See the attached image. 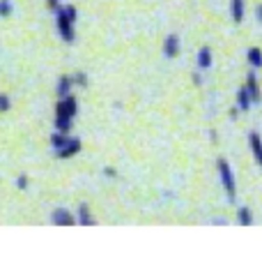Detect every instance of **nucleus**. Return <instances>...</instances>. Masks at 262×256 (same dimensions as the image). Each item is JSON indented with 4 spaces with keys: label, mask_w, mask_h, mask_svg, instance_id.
Returning a JSON list of instances; mask_svg holds the SVG:
<instances>
[{
    "label": "nucleus",
    "mask_w": 262,
    "mask_h": 256,
    "mask_svg": "<svg viewBox=\"0 0 262 256\" xmlns=\"http://www.w3.org/2000/svg\"><path fill=\"white\" fill-rule=\"evenodd\" d=\"M237 222H239V226H251L253 224V212L249 208H239L237 210Z\"/></svg>",
    "instance_id": "2eb2a0df"
},
{
    "label": "nucleus",
    "mask_w": 262,
    "mask_h": 256,
    "mask_svg": "<svg viewBox=\"0 0 262 256\" xmlns=\"http://www.w3.org/2000/svg\"><path fill=\"white\" fill-rule=\"evenodd\" d=\"M244 14H246V0H230V16L235 23L244 21Z\"/></svg>",
    "instance_id": "6e6552de"
},
{
    "label": "nucleus",
    "mask_w": 262,
    "mask_h": 256,
    "mask_svg": "<svg viewBox=\"0 0 262 256\" xmlns=\"http://www.w3.org/2000/svg\"><path fill=\"white\" fill-rule=\"evenodd\" d=\"M255 21H258L260 26H262V3L255 5Z\"/></svg>",
    "instance_id": "4be33fe9"
},
{
    "label": "nucleus",
    "mask_w": 262,
    "mask_h": 256,
    "mask_svg": "<svg viewBox=\"0 0 262 256\" xmlns=\"http://www.w3.org/2000/svg\"><path fill=\"white\" fill-rule=\"evenodd\" d=\"M191 78H193V83H195V86H203V76H200V74H193V76H191Z\"/></svg>",
    "instance_id": "b1692460"
},
{
    "label": "nucleus",
    "mask_w": 262,
    "mask_h": 256,
    "mask_svg": "<svg viewBox=\"0 0 262 256\" xmlns=\"http://www.w3.org/2000/svg\"><path fill=\"white\" fill-rule=\"evenodd\" d=\"M78 113V100L69 92V95L60 97L58 106H55V129L58 132H69L74 125V118Z\"/></svg>",
    "instance_id": "f257e3e1"
},
{
    "label": "nucleus",
    "mask_w": 262,
    "mask_h": 256,
    "mask_svg": "<svg viewBox=\"0 0 262 256\" xmlns=\"http://www.w3.org/2000/svg\"><path fill=\"white\" fill-rule=\"evenodd\" d=\"M219 166V175H221V183H223V189H226V196L228 201H235L237 199V185H235V175H232V169L228 164V160H219L216 162Z\"/></svg>",
    "instance_id": "f03ea898"
},
{
    "label": "nucleus",
    "mask_w": 262,
    "mask_h": 256,
    "mask_svg": "<svg viewBox=\"0 0 262 256\" xmlns=\"http://www.w3.org/2000/svg\"><path fill=\"white\" fill-rule=\"evenodd\" d=\"M198 67L200 69L212 67V49H209V46H203V49L198 51Z\"/></svg>",
    "instance_id": "ddd939ff"
},
{
    "label": "nucleus",
    "mask_w": 262,
    "mask_h": 256,
    "mask_svg": "<svg viewBox=\"0 0 262 256\" xmlns=\"http://www.w3.org/2000/svg\"><path fill=\"white\" fill-rule=\"evenodd\" d=\"M72 88H74L72 76L62 74V76L58 78V86H55V92H58V97H64V95H69V92H72Z\"/></svg>",
    "instance_id": "9b49d317"
},
{
    "label": "nucleus",
    "mask_w": 262,
    "mask_h": 256,
    "mask_svg": "<svg viewBox=\"0 0 262 256\" xmlns=\"http://www.w3.org/2000/svg\"><path fill=\"white\" fill-rule=\"evenodd\" d=\"M237 113H239V109H237V106H235V109H230V118H237Z\"/></svg>",
    "instance_id": "393cba45"
},
{
    "label": "nucleus",
    "mask_w": 262,
    "mask_h": 256,
    "mask_svg": "<svg viewBox=\"0 0 262 256\" xmlns=\"http://www.w3.org/2000/svg\"><path fill=\"white\" fill-rule=\"evenodd\" d=\"M14 12L12 0H0V16H9Z\"/></svg>",
    "instance_id": "f3484780"
},
{
    "label": "nucleus",
    "mask_w": 262,
    "mask_h": 256,
    "mask_svg": "<svg viewBox=\"0 0 262 256\" xmlns=\"http://www.w3.org/2000/svg\"><path fill=\"white\" fill-rule=\"evenodd\" d=\"M51 222H53L55 226H74L76 224V217H74L67 208H55V210L51 212Z\"/></svg>",
    "instance_id": "39448f33"
},
{
    "label": "nucleus",
    "mask_w": 262,
    "mask_h": 256,
    "mask_svg": "<svg viewBox=\"0 0 262 256\" xmlns=\"http://www.w3.org/2000/svg\"><path fill=\"white\" fill-rule=\"evenodd\" d=\"M67 139H69V132H55V134H51V146H53V150L62 148Z\"/></svg>",
    "instance_id": "dca6fc26"
},
{
    "label": "nucleus",
    "mask_w": 262,
    "mask_h": 256,
    "mask_svg": "<svg viewBox=\"0 0 262 256\" xmlns=\"http://www.w3.org/2000/svg\"><path fill=\"white\" fill-rule=\"evenodd\" d=\"M81 146L83 143H81V139L78 136H69L67 141H64V146L55 150V157H60V160H69V157H74V155L81 152Z\"/></svg>",
    "instance_id": "20e7f679"
},
{
    "label": "nucleus",
    "mask_w": 262,
    "mask_h": 256,
    "mask_svg": "<svg viewBox=\"0 0 262 256\" xmlns=\"http://www.w3.org/2000/svg\"><path fill=\"white\" fill-rule=\"evenodd\" d=\"M78 222H81L83 226H95L97 224V220L92 217L90 208H88L85 203H81V206H78Z\"/></svg>",
    "instance_id": "f8f14e48"
},
{
    "label": "nucleus",
    "mask_w": 262,
    "mask_h": 256,
    "mask_svg": "<svg viewBox=\"0 0 262 256\" xmlns=\"http://www.w3.org/2000/svg\"><path fill=\"white\" fill-rule=\"evenodd\" d=\"M249 146H251V150H253L255 162L262 166V139H260L258 132H251L249 134Z\"/></svg>",
    "instance_id": "1a4fd4ad"
},
{
    "label": "nucleus",
    "mask_w": 262,
    "mask_h": 256,
    "mask_svg": "<svg viewBox=\"0 0 262 256\" xmlns=\"http://www.w3.org/2000/svg\"><path fill=\"white\" fill-rule=\"evenodd\" d=\"M62 9H64V12H67V16L72 18V21H76V18H78V9L74 7V5H64Z\"/></svg>",
    "instance_id": "aec40b11"
},
{
    "label": "nucleus",
    "mask_w": 262,
    "mask_h": 256,
    "mask_svg": "<svg viewBox=\"0 0 262 256\" xmlns=\"http://www.w3.org/2000/svg\"><path fill=\"white\" fill-rule=\"evenodd\" d=\"M104 175H106V178H115V175H118V171H115L113 166H106V169H104Z\"/></svg>",
    "instance_id": "5701e85b"
},
{
    "label": "nucleus",
    "mask_w": 262,
    "mask_h": 256,
    "mask_svg": "<svg viewBox=\"0 0 262 256\" xmlns=\"http://www.w3.org/2000/svg\"><path fill=\"white\" fill-rule=\"evenodd\" d=\"M244 88H246V92H249L251 102H253V104H260V102H262V90H260V83H258V76H255V72H249Z\"/></svg>",
    "instance_id": "423d86ee"
},
{
    "label": "nucleus",
    "mask_w": 262,
    "mask_h": 256,
    "mask_svg": "<svg viewBox=\"0 0 262 256\" xmlns=\"http://www.w3.org/2000/svg\"><path fill=\"white\" fill-rule=\"evenodd\" d=\"M16 187L18 189H28V175H18V178H16Z\"/></svg>",
    "instance_id": "412c9836"
},
{
    "label": "nucleus",
    "mask_w": 262,
    "mask_h": 256,
    "mask_svg": "<svg viewBox=\"0 0 262 256\" xmlns=\"http://www.w3.org/2000/svg\"><path fill=\"white\" fill-rule=\"evenodd\" d=\"M251 104H253V102H251L246 88H239V92H237V109H239V111H249Z\"/></svg>",
    "instance_id": "4468645a"
},
{
    "label": "nucleus",
    "mask_w": 262,
    "mask_h": 256,
    "mask_svg": "<svg viewBox=\"0 0 262 256\" xmlns=\"http://www.w3.org/2000/svg\"><path fill=\"white\" fill-rule=\"evenodd\" d=\"M12 109V102H9V95H0V113Z\"/></svg>",
    "instance_id": "6ab92c4d"
},
{
    "label": "nucleus",
    "mask_w": 262,
    "mask_h": 256,
    "mask_svg": "<svg viewBox=\"0 0 262 256\" xmlns=\"http://www.w3.org/2000/svg\"><path fill=\"white\" fill-rule=\"evenodd\" d=\"M246 60H249V65L253 69H262V49L260 46H251V49L246 51Z\"/></svg>",
    "instance_id": "9d476101"
},
{
    "label": "nucleus",
    "mask_w": 262,
    "mask_h": 256,
    "mask_svg": "<svg viewBox=\"0 0 262 256\" xmlns=\"http://www.w3.org/2000/svg\"><path fill=\"white\" fill-rule=\"evenodd\" d=\"M72 81H74V86H83V88H85V86H88V74H83V72L74 74Z\"/></svg>",
    "instance_id": "a211bd4d"
},
{
    "label": "nucleus",
    "mask_w": 262,
    "mask_h": 256,
    "mask_svg": "<svg viewBox=\"0 0 262 256\" xmlns=\"http://www.w3.org/2000/svg\"><path fill=\"white\" fill-rule=\"evenodd\" d=\"M177 53H180V37L168 35L166 40H163V55H166V58H175Z\"/></svg>",
    "instance_id": "0eeeda50"
},
{
    "label": "nucleus",
    "mask_w": 262,
    "mask_h": 256,
    "mask_svg": "<svg viewBox=\"0 0 262 256\" xmlns=\"http://www.w3.org/2000/svg\"><path fill=\"white\" fill-rule=\"evenodd\" d=\"M74 23H76V21H72V18L67 16V12H64L62 7L55 9V26H58L60 37H62L67 44H74V40H76V30H74Z\"/></svg>",
    "instance_id": "7ed1b4c3"
}]
</instances>
